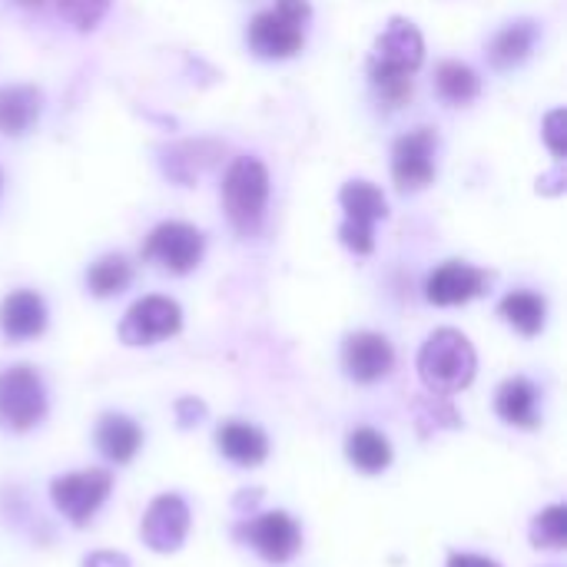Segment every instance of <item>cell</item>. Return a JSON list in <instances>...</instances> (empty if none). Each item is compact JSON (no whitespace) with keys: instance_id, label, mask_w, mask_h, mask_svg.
<instances>
[{"instance_id":"83f0119b","label":"cell","mask_w":567,"mask_h":567,"mask_svg":"<svg viewBox=\"0 0 567 567\" xmlns=\"http://www.w3.org/2000/svg\"><path fill=\"white\" fill-rule=\"evenodd\" d=\"M83 567H133L130 565V558L126 555H116V551H96V555H90Z\"/></svg>"},{"instance_id":"8fae6325","label":"cell","mask_w":567,"mask_h":567,"mask_svg":"<svg viewBox=\"0 0 567 567\" xmlns=\"http://www.w3.org/2000/svg\"><path fill=\"white\" fill-rule=\"evenodd\" d=\"M435 130L422 126L402 136L392 150V176L399 189H422L435 176Z\"/></svg>"},{"instance_id":"9c48e42d","label":"cell","mask_w":567,"mask_h":567,"mask_svg":"<svg viewBox=\"0 0 567 567\" xmlns=\"http://www.w3.org/2000/svg\"><path fill=\"white\" fill-rule=\"evenodd\" d=\"M143 256L169 272H189L203 259V233L186 223H163L150 233Z\"/></svg>"},{"instance_id":"7c38bea8","label":"cell","mask_w":567,"mask_h":567,"mask_svg":"<svg viewBox=\"0 0 567 567\" xmlns=\"http://www.w3.org/2000/svg\"><path fill=\"white\" fill-rule=\"evenodd\" d=\"M239 535H243V538H249V542H252V548H256L266 561H272V565L289 561V558L299 551V545H302L299 525H296L286 512L259 515V518H256V522H249Z\"/></svg>"},{"instance_id":"7402d4cb","label":"cell","mask_w":567,"mask_h":567,"mask_svg":"<svg viewBox=\"0 0 567 567\" xmlns=\"http://www.w3.org/2000/svg\"><path fill=\"white\" fill-rule=\"evenodd\" d=\"M435 86L442 93V100L455 103V106H465L478 96L482 90V80L478 73L468 66V63H458V60H449L435 70Z\"/></svg>"},{"instance_id":"6da1fadb","label":"cell","mask_w":567,"mask_h":567,"mask_svg":"<svg viewBox=\"0 0 567 567\" xmlns=\"http://www.w3.org/2000/svg\"><path fill=\"white\" fill-rule=\"evenodd\" d=\"M422 60H425V40L419 27L405 17H395L382 30L369 56V76L375 93L389 106H402L405 100H412V73L422 66Z\"/></svg>"},{"instance_id":"2e32d148","label":"cell","mask_w":567,"mask_h":567,"mask_svg":"<svg viewBox=\"0 0 567 567\" xmlns=\"http://www.w3.org/2000/svg\"><path fill=\"white\" fill-rule=\"evenodd\" d=\"M216 445H219V452H223L229 462L246 465V468L266 462V455H269L266 435H262L256 425H246V422H226V425L216 432Z\"/></svg>"},{"instance_id":"e0dca14e","label":"cell","mask_w":567,"mask_h":567,"mask_svg":"<svg viewBox=\"0 0 567 567\" xmlns=\"http://www.w3.org/2000/svg\"><path fill=\"white\" fill-rule=\"evenodd\" d=\"M96 445H100V452H103L110 462L126 465V462L140 452L143 432H140V425H136L133 419H126V415H103L100 425H96Z\"/></svg>"},{"instance_id":"484cf974","label":"cell","mask_w":567,"mask_h":567,"mask_svg":"<svg viewBox=\"0 0 567 567\" xmlns=\"http://www.w3.org/2000/svg\"><path fill=\"white\" fill-rule=\"evenodd\" d=\"M56 10L66 23H73L80 33H86V30L100 27V20L110 10V0H56Z\"/></svg>"},{"instance_id":"3957f363","label":"cell","mask_w":567,"mask_h":567,"mask_svg":"<svg viewBox=\"0 0 567 567\" xmlns=\"http://www.w3.org/2000/svg\"><path fill=\"white\" fill-rule=\"evenodd\" d=\"M223 203L226 216L239 233H256L269 203V173L256 156L233 159L223 179Z\"/></svg>"},{"instance_id":"30bf717a","label":"cell","mask_w":567,"mask_h":567,"mask_svg":"<svg viewBox=\"0 0 567 567\" xmlns=\"http://www.w3.org/2000/svg\"><path fill=\"white\" fill-rule=\"evenodd\" d=\"M140 535H143V545L159 551V555L176 551L189 535V508H186V502L179 495H159L146 508Z\"/></svg>"},{"instance_id":"52a82bcc","label":"cell","mask_w":567,"mask_h":567,"mask_svg":"<svg viewBox=\"0 0 567 567\" xmlns=\"http://www.w3.org/2000/svg\"><path fill=\"white\" fill-rule=\"evenodd\" d=\"M110 488H113L110 472L90 468V472H73V475L53 478L50 498H53V505H56V512L63 518H70L76 528H83L96 515V508L106 502Z\"/></svg>"},{"instance_id":"603a6c76","label":"cell","mask_w":567,"mask_h":567,"mask_svg":"<svg viewBox=\"0 0 567 567\" xmlns=\"http://www.w3.org/2000/svg\"><path fill=\"white\" fill-rule=\"evenodd\" d=\"M502 316L522 332V336H538L545 329V316H548V306L542 296L522 289V292H512L502 299Z\"/></svg>"},{"instance_id":"4fadbf2b","label":"cell","mask_w":567,"mask_h":567,"mask_svg":"<svg viewBox=\"0 0 567 567\" xmlns=\"http://www.w3.org/2000/svg\"><path fill=\"white\" fill-rule=\"evenodd\" d=\"M342 365L346 372L355 379V382H379L392 372L395 365V352L389 346L385 336H375V332H355L346 339V349H342Z\"/></svg>"},{"instance_id":"ac0fdd59","label":"cell","mask_w":567,"mask_h":567,"mask_svg":"<svg viewBox=\"0 0 567 567\" xmlns=\"http://www.w3.org/2000/svg\"><path fill=\"white\" fill-rule=\"evenodd\" d=\"M40 116V90L37 86H3L0 90V133L20 136Z\"/></svg>"},{"instance_id":"d6986e66","label":"cell","mask_w":567,"mask_h":567,"mask_svg":"<svg viewBox=\"0 0 567 567\" xmlns=\"http://www.w3.org/2000/svg\"><path fill=\"white\" fill-rule=\"evenodd\" d=\"M495 409L508 425H518V429H535L538 425V392H535V385L528 379H508L498 389Z\"/></svg>"},{"instance_id":"7a4b0ae2","label":"cell","mask_w":567,"mask_h":567,"mask_svg":"<svg viewBox=\"0 0 567 567\" xmlns=\"http://www.w3.org/2000/svg\"><path fill=\"white\" fill-rule=\"evenodd\" d=\"M478 355L472 342L455 329H439L419 352V375L435 395H452L472 385Z\"/></svg>"},{"instance_id":"44dd1931","label":"cell","mask_w":567,"mask_h":567,"mask_svg":"<svg viewBox=\"0 0 567 567\" xmlns=\"http://www.w3.org/2000/svg\"><path fill=\"white\" fill-rule=\"evenodd\" d=\"M535 37H538V30H535L532 20L508 23V27L492 40V60H495V66H502V70H505V66H518V63L532 53Z\"/></svg>"},{"instance_id":"8992f818","label":"cell","mask_w":567,"mask_h":567,"mask_svg":"<svg viewBox=\"0 0 567 567\" xmlns=\"http://www.w3.org/2000/svg\"><path fill=\"white\" fill-rule=\"evenodd\" d=\"M43 415H47V395L40 375L27 365L0 372V425L13 432H27Z\"/></svg>"},{"instance_id":"cb8c5ba5","label":"cell","mask_w":567,"mask_h":567,"mask_svg":"<svg viewBox=\"0 0 567 567\" xmlns=\"http://www.w3.org/2000/svg\"><path fill=\"white\" fill-rule=\"evenodd\" d=\"M130 262L123 256H103L90 272H86V282L93 289V296H116L130 286Z\"/></svg>"},{"instance_id":"5bb4252c","label":"cell","mask_w":567,"mask_h":567,"mask_svg":"<svg viewBox=\"0 0 567 567\" xmlns=\"http://www.w3.org/2000/svg\"><path fill=\"white\" fill-rule=\"evenodd\" d=\"M488 279H492L488 272H482L468 262H445L429 276L425 296L432 306H462V302L482 296Z\"/></svg>"},{"instance_id":"d4e9b609","label":"cell","mask_w":567,"mask_h":567,"mask_svg":"<svg viewBox=\"0 0 567 567\" xmlns=\"http://www.w3.org/2000/svg\"><path fill=\"white\" fill-rule=\"evenodd\" d=\"M532 542H535L538 548H551V551L565 548L567 545L565 505H551V508H545V512L535 518V525H532Z\"/></svg>"},{"instance_id":"4316f807","label":"cell","mask_w":567,"mask_h":567,"mask_svg":"<svg viewBox=\"0 0 567 567\" xmlns=\"http://www.w3.org/2000/svg\"><path fill=\"white\" fill-rule=\"evenodd\" d=\"M545 143L551 146V153H555V159H565L567 153V113L565 110H551L548 116H545Z\"/></svg>"},{"instance_id":"f546056e","label":"cell","mask_w":567,"mask_h":567,"mask_svg":"<svg viewBox=\"0 0 567 567\" xmlns=\"http://www.w3.org/2000/svg\"><path fill=\"white\" fill-rule=\"evenodd\" d=\"M449 567H502L492 558H482V555H452Z\"/></svg>"},{"instance_id":"9a60e30c","label":"cell","mask_w":567,"mask_h":567,"mask_svg":"<svg viewBox=\"0 0 567 567\" xmlns=\"http://www.w3.org/2000/svg\"><path fill=\"white\" fill-rule=\"evenodd\" d=\"M47 326V306L37 292L20 289L10 292L0 306V329L7 339L23 342V339H37Z\"/></svg>"},{"instance_id":"ffe728a7","label":"cell","mask_w":567,"mask_h":567,"mask_svg":"<svg viewBox=\"0 0 567 567\" xmlns=\"http://www.w3.org/2000/svg\"><path fill=\"white\" fill-rule=\"evenodd\" d=\"M346 455L365 475H379L392 465V449L385 435H379L375 429H355L346 442Z\"/></svg>"},{"instance_id":"ba28073f","label":"cell","mask_w":567,"mask_h":567,"mask_svg":"<svg viewBox=\"0 0 567 567\" xmlns=\"http://www.w3.org/2000/svg\"><path fill=\"white\" fill-rule=\"evenodd\" d=\"M183 326V312L173 299L166 296H146L136 306H130V312L120 322V339L126 346H153L163 342L169 336H176Z\"/></svg>"},{"instance_id":"f1b7e54d","label":"cell","mask_w":567,"mask_h":567,"mask_svg":"<svg viewBox=\"0 0 567 567\" xmlns=\"http://www.w3.org/2000/svg\"><path fill=\"white\" fill-rule=\"evenodd\" d=\"M176 409H179V425H183V429H189L193 422L203 419V402H196V399H183Z\"/></svg>"},{"instance_id":"4dcf8cb0","label":"cell","mask_w":567,"mask_h":567,"mask_svg":"<svg viewBox=\"0 0 567 567\" xmlns=\"http://www.w3.org/2000/svg\"><path fill=\"white\" fill-rule=\"evenodd\" d=\"M17 3H20V7H27V10H37V7H40L43 0H17Z\"/></svg>"},{"instance_id":"5b68a950","label":"cell","mask_w":567,"mask_h":567,"mask_svg":"<svg viewBox=\"0 0 567 567\" xmlns=\"http://www.w3.org/2000/svg\"><path fill=\"white\" fill-rule=\"evenodd\" d=\"M339 203L346 209V223H342V243L365 256L375 246V223L389 216V203L382 196V189L375 183L365 179H352L342 186Z\"/></svg>"},{"instance_id":"277c9868","label":"cell","mask_w":567,"mask_h":567,"mask_svg":"<svg viewBox=\"0 0 567 567\" xmlns=\"http://www.w3.org/2000/svg\"><path fill=\"white\" fill-rule=\"evenodd\" d=\"M309 0H276L272 10H262L249 23V47L259 56H292L306 43Z\"/></svg>"}]
</instances>
